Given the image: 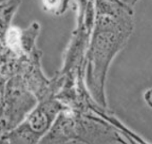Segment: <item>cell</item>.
I'll return each instance as SVG.
<instances>
[{"label": "cell", "mask_w": 152, "mask_h": 144, "mask_svg": "<svg viewBox=\"0 0 152 144\" xmlns=\"http://www.w3.org/2000/svg\"><path fill=\"white\" fill-rule=\"evenodd\" d=\"M38 102L23 76H11L4 87L3 125L6 132L18 125Z\"/></svg>", "instance_id": "cell-4"}, {"label": "cell", "mask_w": 152, "mask_h": 144, "mask_svg": "<svg viewBox=\"0 0 152 144\" xmlns=\"http://www.w3.org/2000/svg\"><path fill=\"white\" fill-rule=\"evenodd\" d=\"M124 1H125V2H127V3H130V4L133 5L136 0H124Z\"/></svg>", "instance_id": "cell-7"}, {"label": "cell", "mask_w": 152, "mask_h": 144, "mask_svg": "<svg viewBox=\"0 0 152 144\" xmlns=\"http://www.w3.org/2000/svg\"><path fill=\"white\" fill-rule=\"evenodd\" d=\"M144 100L146 102V103L152 108V87L148 89L145 94H144Z\"/></svg>", "instance_id": "cell-6"}, {"label": "cell", "mask_w": 152, "mask_h": 144, "mask_svg": "<svg viewBox=\"0 0 152 144\" xmlns=\"http://www.w3.org/2000/svg\"><path fill=\"white\" fill-rule=\"evenodd\" d=\"M45 11L56 15L63 14L68 6V0H41Z\"/></svg>", "instance_id": "cell-5"}, {"label": "cell", "mask_w": 152, "mask_h": 144, "mask_svg": "<svg viewBox=\"0 0 152 144\" xmlns=\"http://www.w3.org/2000/svg\"><path fill=\"white\" fill-rule=\"evenodd\" d=\"M39 102L18 125L2 136L0 142L39 143L40 141L53 125L60 111L65 107L55 97Z\"/></svg>", "instance_id": "cell-3"}, {"label": "cell", "mask_w": 152, "mask_h": 144, "mask_svg": "<svg viewBox=\"0 0 152 144\" xmlns=\"http://www.w3.org/2000/svg\"><path fill=\"white\" fill-rule=\"evenodd\" d=\"M120 132L104 118L83 116L64 108L40 143H126Z\"/></svg>", "instance_id": "cell-2"}, {"label": "cell", "mask_w": 152, "mask_h": 144, "mask_svg": "<svg viewBox=\"0 0 152 144\" xmlns=\"http://www.w3.org/2000/svg\"><path fill=\"white\" fill-rule=\"evenodd\" d=\"M95 18L86 50L85 83L93 101L107 107L106 80L114 58L133 31L132 10L124 0H94Z\"/></svg>", "instance_id": "cell-1"}]
</instances>
